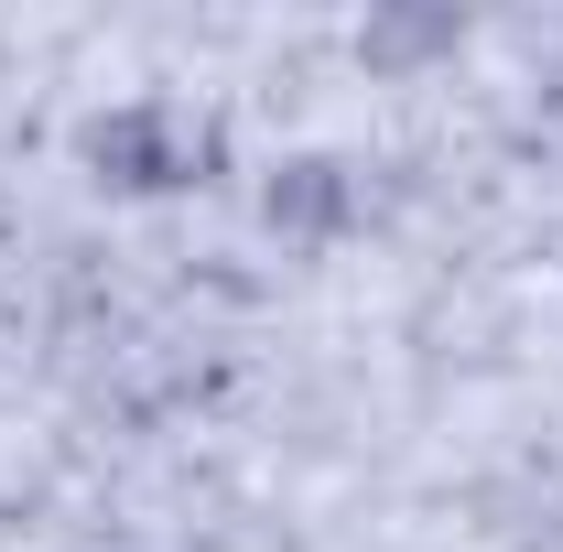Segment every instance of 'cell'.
<instances>
[{
	"mask_svg": "<svg viewBox=\"0 0 563 552\" xmlns=\"http://www.w3.org/2000/svg\"><path fill=\"white\" fill-rule=\"evenodd\" d=\"M98 163H109L120 185H185V174L207 163V131H185L174 109H120V120L98 131Z\"/></svg>",
	"mask_w": 563,
	"mask_h": 552,
	"instance_id": "1",
	"label": "cell"
}]
</instances>
